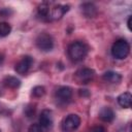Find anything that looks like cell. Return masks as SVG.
Segmentation results:
<instances>
[{
	"label": "cell",
	"instance_id": "6da1fadb",
	"mask_svg": "<svg viewBox=\"0 0 132 132\" xmlns=\"http://www.w3.org/2000/svg\"><path fill=\"white\" fill-rule=\"evenodd\" d=\"M89 48L88 45L79 40L73 41L68 46V56L71 61L73 62H80L82 61L88 55Z\"/></svg>",
	"mask_w": 132,
	"mask_h": 132
},
{
	"label": "cell",
	"instance_id": "7a4b0ae2",
	"mask_svg": "<svg viewBox=\"0 0 132 132\" xmlns=\"http://www.w3.org/2000/svg\"><path fill=\"white\" fill-rule=\"evenodd\" d=\"M130 53V45L125 39H118L113 42L111 46V55L118 60H123L127 58Z\"/></svg>",
	"mask_w": 132,
	"mask_h": 132
},
{
	"label": "cell",
	"instance_id": "3957f363",
	"mask_svg": "<svg viewBox=\"0 0 132 132\" xmlns=\"http://www.w3.org/2000/svg\"><path fill=\"white\" fill-rule=\"evenodd\" d=\"M94 75H95V72L93 69L88 68V67H82V68H79L75 71L74 79L76 80L77 84L87 85L93 80Z\"/></svg>",
	"mask_w": 132,
	"mask_h": 132
},
{
	"label": "cell",
	"instance_id": "277c9868",
	"mask_svg": "<svg viewBox=\"0 0 132 132\" xmlns=\"http://www.w3.org/2000/svg\"><path fill=\"white\" fill-rule=\"evenodd\" d=\"M80 125V118L77 114H68L62 122V132H74Z\"/></svg>",
	"mask_w": 132,
	"mask_h": 132
},
{
	"label": "cell",
	"instance_id": "5b68a950",
	"mask_svg": "<svg viewBox=\"0 0 132 132\" xmlns=\"http://www.w3.org/2000/svg\"><path fill=\"white\" fill-rule=\"evenodd\" d=\"M36 46L42 52H50L54 47V39L47 33H40L35 40Z\"/></svg>",
	"mask_w": 132,
	"mask_h": 132
},
{
	"label": "cell",
	"instance_id": "8992f818",
	"mask_svg": "<svg viewBox=\"0 0 132 132\" xmlns=\"http://www.w3.org/2000/svg\"><path fill=\"white\" fill-rule=\"evenodd\" d=\"M55 98L60 103H63V104L68 103L72 98V89L70 87H67V86L59 87L56 90Z\"/></svg>",
	"mask_w": 132,
	"mask_h": 132
},
{
	"label": "cell",
	"instance_id": "52a82bcc",
	"mask_svg": "<svg viewBox=\"0 0 132 132\" xmlns=\"http://www.w3.org/2000/svg\"><path fill=\"white\" fill-rule=\"evenodd\" d=\"M33 62H34V60H33V58H32L31 56H24V57L15 64L14 70H15L19 74L24 75V74L28 73V71L30 70V68H31V66H32V64H33Z\"/></svg>",
	"mask_w": 132,
	"mask_h": 132
},
{
	"label": "cell",
	"instance_id": "ba28073f",
	"mask_svg": "<svg viewBox=\"0 0 132 132\" xmlns=\"http://www.w3.org/2000/svg\"><path fill=\"white\" fill-rule=\"evenodd\" d=\"M69 10V5H63V4H56L54 5L48 14V21L53 20H60L67 11Z\"/></svg>",
	"mask_w": 132,
	"mask_h": 132
},
{
	"label": "cell",
	"instance_id": "9c48e42d",
	"mask_svg": "<svg viewBox=\"0 0 132 132\" xmlns=\"http://www.w3.org/2000/svg\"><path fill=\"white\" fill-rule=\"evenodd\" d=\"M54 119H53V112L50 109H43L39 116V125L43 129H48L53 126Z\"/></svg>",
	"mask_w": 132,
	"mask_h": 132
},
{
	"label": "cell",
	"instance_id": "30bf717a",
	"mask_svg": "<svg viewBox=\"0 0 132 132\" xmlns=\"http://www.w3.org/2000/svg\"><path fill=\"white\" fill-rule=\"evenodd\" d=\"M102 78L108 84H120L122 80V75L116 71H106L102 75Z\"/></svg>",
	"mask_w": 132,
	"mask_h": 132
},
{
	"label": "cell",
	"instance_id": "8fae6325",
	"mask_svg": "<svg viewBox=\"0 0 132 132\" xmlns=\"http://www.w3.org/2000/svg\"><path fill=\"white\" fill-rule=\"evenodd\" d=\"M99 118L101 121L105 123H110L114 119V112L110 107L105 106V107H102L101 110L99 111Z\"/></svg>",
	"mask_w": 132,
	"mask_h": 132
},
{
	"label": "cell",
	"instance_id": "7c38bea8",
	"mask_svg": "<svg viewBox=\"0 0 132 132\" xmlns=\"http://www.w3.org/2000/svg\"><path fill=\"white\" fill-rule=\"evenodd\" d=\"M81 12L86 18H94L97 14V7L90 2L81 4Z\"/></svg>",
	"mask_w": 132,
	"mask_h": 132
},
{
	"label": "cell",
	"instance_id": "4fadbf2b",
	"mask_svg": "<svg viewBox=\"0 0 132 132\" xmlns=\"http://www.w3.org/2000/svg\"><path fill=\"white\" fill-rule=\"evenodd\" d=\"M118 103L123 108H130L131 107V103H132V96H131V94L129 92H125V93H122L121 95H119Z\"/></svg>",
	"mask_w": 132,
	"mask_h": 132
},
{
	"label": "cell",
	"instance_id": "5bb4252c",
	"mask_svg": "<svg viewBox=\"0 0 132 132\" xmlns=\"http://www.w3.org/2000/svg\"><path fill=\"white\" fill-rule=\"evenodd\" d=\"M3 85L7 88H10V89H16L21 86V80L15 76L7 75L3 79Z\"/></svg>",
	"mask_w": 132,
	"mask_h": 132
},
{
	"label": "cell",
	"instance_id": "9a60e30c",
	"mask_svg": "<svg viewBox=\"0 0 132 132\" xmlns=\"http://www.w3.org/2000/svg\"><path fill=\"white\" fill-rule=\"evenodd\" d=\"M50 10H51L50 4L47 2H42L37 8V14H38V16H40L43 20H48Z\"/></svg>",
	"mask_w": 132,
	"mask_h": 132
},
{
	"label": "cell",
	"instance_id": "2e32d148",
	"mask_svg": "<svg viewBox=\"0 0 132 132\" xmlns=\"http://www.w3.org/2000/svg\"><path fill=\"white\" fill-rule=\"evenodd\" d=\"M11 32V26L6 22L0 23V37H5Z\"/></svg>",
	"mask_w": 132,
	"mask_h": 132
},
{
	"label": "cell",
	"instance_id": "e0dca14e",
	"mask_svg": "<svg viewBox=\"0 0 132 132\" xmlns=\"http://www.w3.org/2000/svg\"><path fill=\"white\" fill-rule=\"evenodd\" d=\"M45 94V89L42 86H36L32 89V95L35 98H40Z\"/></svg>",
	"mask_w": 132,
	"mask_h": 132
},
{
	"label": "cell",
	"instance_id": "ac0fdd59",
	"mask_svg": "<svg viewBox=\"0 0 132 132\" xmlns=\"http://www.w3.org/2000/svg\"><path fill=\"white\" fill-rule=\"evenodd\" d=\"M28 132H43V128L39 124H32L28 128Z\"/></svg>",
	"mask_w": 132,
	"mask_h": 132
},
{
	"label": "cell",
	"instance_id": "d6986e66",
	"mask_svg": "<svg viewBox=\"0 0 132 132\" xmlns=\"http://www.w3.org/2000/svg\"><path fill=\"white\" fill-rule=\"evenodd\" d=\"M25 113H26V116H27L28 118H32V117H34V114H35V107L32 106V105L27 106L26 109H25Z\"/></svg>",
	"mask_w": 132,
	"mask_h": 132
},
{
	"label": "cell",
	"instance_id": "ffe728a7",
	"mask_svg": "<svg viewBox=\"0 0 132 132\" xmlns=\"http://www.w3.org/2000/svg\"><path fill=\"white\" fill-rule=\"evenodd\" d=\"M90 132H106V130L102 126H95L90 130Z\"/></svg>",
	"mask_w": 132,
	"mask_h": 132
},
{
	"label": "cell",
	"instance_id": "44dd1931",
	"mask_svg": "<svg viewBox=\"0 0 132 132\" xmlns=\"http://www.w3.org/2000/svg\"><path fill=\"white\" fill-rule=\"evenodd\" d=\"M131 20H132V15H129L128 21H127V26H128V29L130 31H131Z\"/></svg>",
	"mask_w": 132,
	"mask_h": 132
},
{
	"label": "cell",
	"instance_id": "7402d4cb",
	"mask_svg": "<svg viewBox=\"0 0 132 132\" xmlns=\"http://www.w3.org/2000/svg\"><path fill=\"white\" fill-rule=\"evenodd\" d=\"M3 61H4V55L2 53H0V65L3 63Z\"/></svg>",
	"mask_w": 132,
	"mask_h": 132
},
{
	"label": "cell",
	"instance_id": "603a6c76",
	"mask_svg": "<svg viewBox=\"0 0 132 132\" xmlns=\"http://www.w3.org/2000/svg\"><path fill=\"white\" fill-rule=\"evenodd\" d=\"M0 132H1V130H0Z\"/></svg>",
	"mask_w": 132,
	"mask_h": 132
}]
</instances>
